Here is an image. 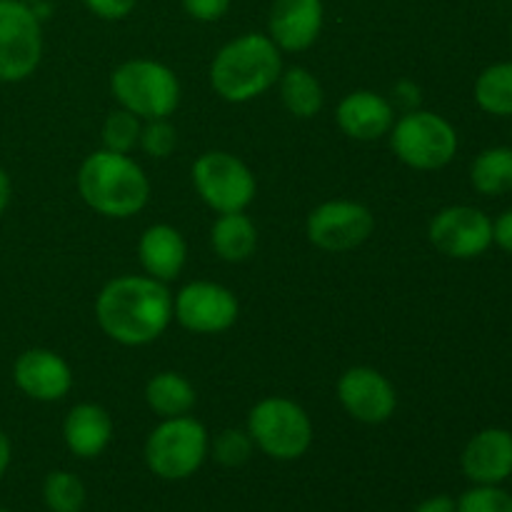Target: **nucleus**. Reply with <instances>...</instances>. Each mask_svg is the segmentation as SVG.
Instances as JSON below:
<instances>
[{
	"label": "nucleus",
	"mask_w": 512,
	"mask_h": 512,
	"mask_svg": "<svg viewBox=\"0 0 512 512\" xmlns=\"http://www.w3.org/2000/svg\"><path fill=\"white\" fill-rule=\"evenodd\" d=\"M95 320L113 343L150 345L173 323V293L150 275H120L95 298Z\"/></svg>",
	"instance_id": "1"
},
{
	"label": "nucleus",
	"mask_w": 512,
	"mask_h": 512,
	"mask_svg": "<svg viewBox=\"0 0 512 512\" xmlns=\"http://www.w3.org/2000/svg\"><path fill=\"white\" fill-rule=\"evenodd\" d=\"M283 53L268 33H243L228 40L210 63V85L225 103H250L278 85Z\"/></svg>",
	"instance_id": "2"
},
{
	"label": "nucleus",
	"mask_w": 512,
	"mask_h": 512,
	"mask_svg": "<svg viewBox=\"0 0 512 512\" xmlns=\"http://www.w3.org/2000/svg\"><path fill=\"white\" fill-rule=\"evenodd\" d=\"M75 183L83 203L103 218H133L150 200L145 170L130 155L105 148L83 160Z\"/></svg>",
	"instance_id": "3"
},
{
	"label": "nucleus",
	"mask_w": 512,
	"mask_h": 512,
	"mask_svg": "<svg viewBox=\"0 0 512 512\" xmlns=\"http://www.w3.org/2000/svg\"><path fill=\"white\" fill-rule=\"evenodd\" d=\"M110 93L140 120H165L180 105V80L165 63L133 58L110 73Z\"/></svg>",
	"instance_id": "4"
},
{
	"label": "nucleus",
	"mask_w": 512,
	"mask_h": 512,
	"mask_svg": "<svg viewBox=\"0 0 512 512\" xmlns=\"http://www.w3.org/2000/svg\"><path fill=\"white\" fill-rule=\"evenodd\" d=\"M210 455V435L190 415L163 418L145 440V465L160 480H188L203 468Z\"/></svg>",
	"instance_id": "5"
},
{
	"label": "nucleus",
	"mask_w": 512,
	"mask_h": 512,
	"mask_svg": "<svg viewBox=\"0 0 512 512\" xmlns=\"http://www.w3.org/2000/svg\"><path fill=\"white\" fill-rule=\"evenodd\" d=\"M248 435L268 458L290 463L303 458L313 445V420L290 398H263L248 413Z\"/></svg>",
	"instance_id": "6"
},
{
	"label": "nucleus",
	"mask_w": 512,
	"mask_h": 512,
	"mask_svg": "<svg viewBox=\"0 0 512 512\" xmlns=\"http://www.w3.org/2000/svg\"><path fill=\"white\" fill-rule=\"evenodd\" d=\"M388 135L395 158L413 170H440L458 155V130L433 110H408Z\"/></svg>",
	"instance_id": "7"
},
{
	"label": "nucleus",
	"mask_w": 512,
	"mask_h": 512,
	"mask_svg": "<svg viewBox=\"0 0 512 512\" xmlns=\"http://www.w3.org/2000/svg\"><path fill=\"white\" fill-rule=\"evenodd\" d=\"M193 185L210 210L218 215L240 213L258 193L255 175L238 155L225 150H208L193 163Z\"/></svg>",
	"instance_id": "8"
},
{
	"label": "nucleus",
	"mask_w": 512,
	"mask_h": 512,
	"mask_svg": "<svg viewBox=\"0 0 512 512\" xmlns=\"http://www.w3.org/2000/svg\"><path fill=\"white\" fill-rule=\"evenodd\" d=\"M43 60V25L33 5L0 0V83H20Z\"/></svg>",
	"instance_id": "9"
},
{
	"label": "nucleus",
	"mask_w": 512,
	"mask_h": 512,
	"mask_svg": "<svg viewBox=\"0 0 512 512\" xmlns=\"http://www.w3.org/2000/svg\"><path fill=\"white\" fill-rule=\"evenodd\" d=\"M375 215L358 200H328L313 208L305 220V235L325 253H348L373 235Z\"/></svg>",
	"instance_id": "10"
},
{
	"label": "nucleus",
	"mask_w": 512,
	"mask_h": 512,
	"mask_svg": "<svg viewBox=\"0 0 512 512\" xmlns=\"http://www.w3.org/2000/svg\"><path fill=\"white\" fill-rule=\"evenodd\" d=\"M240 303L230 288L210 280H193L173 295V318L195 335H218L235 325Z\"/></svg>",
	"instance_id": "11"
},
{
	"label": "nucleus",
	"mask_w": 512,
	"mask_h": 512,
	"mask_svg": "<svg viewBox=\"0 0 512 512\" xmlns=\"http://www.w3.org/2000/svg\"><path fill=\"white\" fill-rule=\"evenodd\" d=\"M428 238L448 258L473 260L493 245V220L473 205H450L430 220Z\"/></svg>",
	"instance_id": "12"
},
{
	"label": "nucleus",
	"mask_w": 512,
	"mask_h": 512,
	"mask_svg": "<svg viewBox=\"0 0 512 512\" xmlns=\"http://www.w3.org/2000/svg\"><path fill=\"white\" fill-rule=\"evenodd\" d=\"M335 393L345 413L363 425L388 423L398 408L395 385L380 370L368 368V365H355L345 370Z\"/></svg>",
	"instance_id": "13"
},
{
	"label": "nucleus",
	"mask_w": 512,
	"mask_h": 512,
	"mask_svg": "<svg viewBox=\"0 0 512 512\" xmlns=\"http://www.w3.org/2000/svg\"><path fill=\"white\" fill-rule=\"evenodd\" d=\"M13 383L35 403H58L73 390V370L55 350L30 348L15 358Z\"/></svg>",
	"instance_id": "14"
},
{
	"label": "nucleus",
	"mask_w": 512,
	"mask_h": 512,
	"mask_svg": "<svg viewBox=\"0 0 512 512\" xmlns=\"http://www.w3.org/2000/svg\"><path fill=\"white\" fill-rule=\"evenodd\" d=\"M325 23L323 0H273L268 13V38L280 53L313 48Z\"/></svg>",
	"instance_id": "15"
},
{
	"label": "nucleus",
	"mask_w": 512,
	"mask_h": 512,
	"mask_svg": "<svg viewBox=\"0 0 512 512\" xmlns=\"http://www.w3.org/2000/svg\"><path fill=\"white\" fill-rule=\"evenodd\" d=\"M463 475L473 485H503L512 475V433L485 428L465 443L460 455Z\"/></svg>",
	"instance_id": "16"
},
{
	"label": "nucleus",
	"mask_w": 512,
	"mask_h": 512,
	"mask_svg": "<svg viewBox=\"0 0 512 512\" xmlns=\"http://www.w3.org/2000/svg\"><path fill=\"white\" fill-rule=\"evenodd\" d=\"M335 120L348 138L373 143L393 130L395 108L385 95L375 90H353L338 103Z\"/></svg>",
	"instance_id": "17"
},
{
	"label": "nucleus",
	"mask_w": 512,
	"mask_h": 512,
	"mask_svg": "<svg viewBox=\"0 0 512 512\" xmlns=\"http://www.w3.org/2000/svg\"><path fill=\"white\" fill-rule=\"evenodd\" d=\"M138 258L145 275L168 285L178 278L188 260V245L183 233L168 223H155L143 230L138 240Z\"/></svg>",
	"instance_id": "18"
},
{
	"label": "nucleus",
	"mask_w": 512,
	"mask_h": 512,
	"mask_svg": "<svg viewBox=\"0 0 512 512\" xmlns=\"http://www.w3.org/2000/svg\"><path fill=\"white\" fill-rule=\"evenodd\" d=\"M115 433L113 418L103 405L78 403L63 420V440L80 460H93L105 453Z\"/></svg>",
	"instance_id": "19"
},
{
	"label": "nucleus",
	"mask_w": 512,
	"mask_h": 512,
	"mask_svg": "<svg viewBox=\"0 0 512 512\" xmlns=\"http://www.w3.org/2000/svg\"><path fill=\"white\" fill-rule=\"evenodd\" d=\"M210 245L225 263H245L258 248V228L245 210L223 213L210 228Z\"/></svg>",
	"instance_id": "20"
},
{
	"label": "nucleus",
	"mask_w": 512,
	"mask_h": 512,
	"mask_svg": "<svg viewBox=\"0 0 512 512\" xmlns=\"http://www.w3.org/2000/svg\"><path fill=\"white\" fill-rule=\"evenodd\" d=\"M145 403L160 418H180L190 415L198 403V393L185 375L165 370L145 383Z\"/></svg>",
	"instance_id": "21"
},
{
	"label": "nucleus",
	"mask_w": 512,
	"mask_h": 512,
	"mask_svg": "<svg viewBox=\"0 0 512 512\" xmlns=\"http://www.w3.org/2000/svg\"><path fill=\"white\" fill-rule=\"evenodd\" d=\"M278 93L283 100L285 110L293 118L310 120L323 110L325 93L320 80L310 73L303 65H293V68H283L278 78Z\"/></svg>",
	"instance_id": "22"
},
{
	"label": "nucleus",
	"mask_w": 512,
	"mask_h": 512,
	"mask_svg": "<svg viewBox=\"0 0 512 512\" xmlns=\"http://www.w3.org/2000/svg\"><path fill=\"white\" fill-rule=\"evenodd\" d=\"M470 183L480 195L512 193V148L510 145H495L475 155L470 165Z\"/></svg>",
	"instance_id": "23"
},
{
	"label": "nucleus",
	"mask_w": 512,
	"mask_h": 512,
	"mask_svg": "<svg viewBox=\"0 0 512 512\" xmlns=\"http://www.w3.org/2000/svg\"><path fill=\"white\" fill-rule=\"evenodd\" d=\"M475 103L495 118H512V60L493 63L475 78Z\"/></svg>",
	"instance_id": "24"
},
{
	"label": "nucleus",
	"mask_w": 512,
	"mask_h": 512,
	"mask_svg": "<svg viewBox=\"0 0 512 512\" xmlns=\"http://www.w3.org/2000/svg\"><path fill=\"white\" fill-rule=\"evenodd\" d=\"M85 485L70 470H53L43 483V500L50 512H83Z\"/></svg>",
	"instance_id": "25"
},
{
	"label": "nucleus",
	"mask_w": 512,
	"mask_h": 512,
	"mask_svg": "<svg viewBox=\"0 0 512 512\" xmlns=\"http://www.w3.org/2000/svg\"><path fill=\"white\" fill-rule=\"evenodd\" d=\"M140 130H143V120L138 115L123 108L113 110L103 123V148L130 155L140 145Z\"/></svg>",
	"instance_id": "26"
},
{
	"label": "nucleus",
	"mask_w": 512,
	"mask_h": 512,
	"mask_svg": "<svg viewBox=\"0 0 512 512\" xmlns=\"http://www.w3.org/2000/svg\"><path fill=\"white\" fill-rule=\"evenodd\" d=\"M255 443L248 435V430L238 428H225L223 433L215 435V440L210 443V453L218 460L223 468H240L250 460L253 455Z\"/></svg>",
	"instance_id": "27"
},
{
	"label": "nucleus",
	"mask_w": 512,
	"mask_h": 512,
	"mask_svg": "<svg viewBox=\"0 0 512 512\" xmlns=\"http://www.w3.org/2000/svg\"><path fill=\"white\" fill-rule=\"evenodd\" d=\"M458 512H512V495L500 485H473L458 498Z\"/></svg>",
	"instance_id": "28"
},
{
	"label": "nucleus",
	"mask_w": 512,
	"mask_h": 512,
	"mask_svg": "<svg viewBox=\"0 0 512 512\" xmlns=\"http://www.w3.org/2000/svg\"><path fill=\"white\" fill-rule=\"evenodd\" d=\"M175 145H178V133H175L173 125L168 123V118L145 120L143 130H140V145H138V148H143L145 155L163 160L168 158V155H173Z\"/></svg>",
	"instance_id": "29"
},
{
	"label": "nucleus",
	"mask_w": 512,
	"mask_h": 512,
	"mask_svg": "<svg viewBox=\"0 0 512 512\" xmlns=\"http://www.w3.org/2000/svg\"><path fill=\"white\" fill-rule=\"evenodd\" d=\"M183 10L198 23H215L230 10L233 0H180Z\"/></svg>",
	"instance_id": "30"
},
{
	"label": "nucleus",
	"mask_w": 512,
	"mask_h": 512,
	"mask_svg": "<svg viewBox=\"0 0 512 512\" xmlns=\"http://www.w3.org/2000/svg\"><path fill=\"white\" fill-rule=\"evenodd\" d=\"M83 5L100 20H125L138 0H83Z\"/></svg>",
	"instance_id": "31"
},
{
	"label": "nucleus",
	"mask_w": 512,
	"mask_h": 512,
	"mask_svg": "<svg viewBox=\"0 0 512 512\" xmlns=\"http://www.w3.org/2000/svg\"><path fill=\"white\" fill-rule=\"evenodd\" d=\"M493 245L512 255V208L493 220Z\"/></svg>",
	"instance_id": "32"
},
{
	"label": "nucleus",
	"mask_w": 512,
	"mask_h": 512,
	"mask_svg": "<svg viewBox=\"0 0 512 512\" xmlns=\"http://www.w3.org/2000/svg\"><path fill=\"white\" fill-rule=\"evenodd\" d=\"M413 512H458V500L450 495H433V498H425Z\"/></svg>",
	"instance_id": "33"
},
{
	"label": "nucleus",
	"mask_w": 512,
	"mask_h": 512,
	"mask_svg": "<svg viewBox=\"0 0 512 512\" xmlns=\"http://www.w3.org/2000/svg\"><path fill=\"white\" fill-rule=\"evenodd\" d=\"M10 458H13V445H10V438L5 435V430H0V478L8 473Z\"/></svg>",
	"instance_id": "34"
},
{
	"label": "nucleus",
	"mask_w": 512,
	"mask_h": 512,
	"mask_svg": "<svg viewBox=\"0 0 512 512\" xmlns=\"http://www.w3.org/2000/svg\"><path fill=\"white\" fill-rule=\"evenodd\" d=\"M10 195H13V183H10V175L0 168V215L10 205Z\"/></svg>",
	"instance_id": "35"
},
{
	"label": "nucleus",
	"mask_w": 512,
	"mask_h": 512,
	"mask_svg": "<svg viewBox=\"0 0 512 512\" xmlns=\"http://www.w3.org/2000/svg\"><path fill=\"white\" fill-rule=\"evenodd\" d=\"M20 3H25V5H33V8H35V5H38V3H43V0H20Z\"/></svg>",
	"instance_id": "36"
},
{
	"label": "nucleus",
	"mask_w": 512,
	"mask_h": 512,
	"mask_svg": "<svg viewBox=\"0 0 512 512\" xmlns=\"http://www.w3.org/2000/svg\"><path fill=\"white\" fill-rule=\"evenodd\" d=\"M510 48H512V30H510Z\"/></svg>",
	"instance_id": "37"
},
{
	"label": "nucleus",
	"mask_w": 512,
	"mask_h": 512,
	"mask_svg": "<svg viewBox=\"0 0 512 512\" xmlns=\"http://www.w3.org/2000/svg\"><path fill=\"white\" fill-rule=\"evenodd\" d=\"M0 512H10V510H3V508H0Z\"/></svg>",
	"instance_id": "38"
},
{
	"label": "nucleus",
	"mask_w": 512,
	"mask_h": 512,
	"mask_svg": "<svg viewBox=\"0 0 512 512\" xmlns=\"http://www.w3.org/2000/svg\"><path fill=\"white\" fill-rule=\"evenodd\" d=\"M510 140H512V133H510ZM510 148H512V143H510Z\"/></svg>",
	"instance_id": "39"
}]
</instances>
